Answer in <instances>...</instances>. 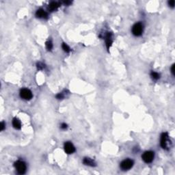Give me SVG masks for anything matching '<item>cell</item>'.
<instances>
[{
  "label": "cell",
  "mask_w": 175,
  "mask_h": 175,
  "mask_svg": "<svg viewBox=\"0 0 175 175\" xmlns=\"http://www.w3.org/2000/svg\"><path fill=\"white\" fill-rule=\"evenodd\" d=\"M168 4H169V6H170V7L173 8L174 6H175V1H174V0H172V1H170L168 2Z\"/></svg>",
  "instance_id": "obj_18"
},
{
  "label": "cell",
  "mask_w": 175,
  "mask_h": 175,
  "mask_svg": "<svg viewBox=\"0 0 175 175\" xmlns=\"http://www.w3.org/2000/svg\"><path fill=\"white\" fill-rule=\"evenodd\" d=\"M20 95H21V98H23V99H26V100H30L31 98H32V92L28 89H26V88L22 89L20 92Z\"/></svg>",
  "instance_id": "obj_6"
},
{
  "label": "cell",
  "mask_w": 175,
  "mask_h": 175,
  "mask_svg": "<svg viewBox=\"0 0 175 175\" xmlns=\"http://www.w3.org/2000/svg\"><path fill=\"white\" fill-rule=\"evenodd\" d=\"M105 40H106V44H107V47L109 49L110 45L112 43V36H111V34L108 33L105 36Z\"/></svg>",
  "instance_id": "obj_11"
},
{
  "label": "cell",
  "mask_w": 175,
  "mask_h": 175,
  "mask_svg": "<svg viewBox=\"0 0 175 175\" xmlns=\"http://www.w3.org/2000/svg\"><path fill=\"white\" fill-rule=\"evenodd\" d=\"M12 124L14 126V127L17 129H20L21 128V122L20 120H18V118H15L12 120Z\"/></svg>",
  "instance_id": "obj_10"
},
{
  "label": "cell",
  "mask_w": 175,
  "mask_h": 175,
  "mask_svg": "<svg viewBox=\"0 0 175 175\" xmlns=\"http://www.w3.org/2000/svg\"><path fill=\"white\" fill-rule=\"evenodd\" d=\"M62 49H64V51H65V52H66V53H69V52H70V47L66 43L62 44Z\"/></svg>",
  "instance_id": "obj_13"
},
{
  "label": "cell",
  "mask_w": 175,
  "mask_h": 175,
  "mask_svg": "<svg viewBox=\"0 0 175 175\" xmlns=\"http://www.w3.org/2000/svg\"><path fill=\"white\" fill-rule=\"evenodd\" d=\"M61 128L63 129H66L67 128V124L66 123H62V125H61Z\"/></svg>",
  "instance_id": "obj_20"
},
{
  "label": "cell",
  "mask_w": 175,
  "mask_h": 175,
  "mask_svg": "<svg viewBox=\"0 0 175 175\" xmlns=\"http://www.w3.org/2000/svg\"><path fill=\"white\" fill-rule=\"evenodd\" d=\"M150 75H151L153 79H155V80H157V79H158L159 78V74L155 73V72H152L151 74H150Z\"/></svg>",
  "instance_id": "obj_14"
},
{
  "label": "cell",
  "mask_w": 175,
  "mask_h": 175,
  "mask_svg": "<svg viewBox=\"0 0 175 175\" xmlns=\"http://www.w3.org/2000/svg\"><path fill=\"white\" fill-rule=\"evenodd\" d=\"M133 161L131 159H125L120 164V167L122 170H127L133 167Z\"/></svg>",
  "instance_id": "obj_5"
},
{
  "label": "cell",
  "mask_w": 175,
  "mask_h": 175,
  "mask_svg": "<svg viewBox=\"0 0 175 175\" xmlns=\"http://www.w3.org/2000/svg\"><path fill=\"white\" fill-rule=\"evenodd\" d=\"M142 32H143V26L142 25V23H138L133 26L132 33L133 35H135L136 36H139L142 34Z\"/></svg>",
  "instance_id": "obj_3"
},
{
  "label": "cell",
  "mask_w": 175,
  "mask_h": 175,
  "mask_svg": "<svg viewBox=\"0 0 175 175\" xmlns=\"http://www.w3.org/2000/svg\"><path fill=\"white\" fill-rule=\"evenodd\" d=\"M36 16L38 18H47V14L45 11L43 9H39L36 12Z\"/></svg>",
  "instance_id": "obj_8"
},
{
  "label": "cell",
  "mask_w": 175,
  "mask_h": 175,
  "mask_svg": "<svg viewBox=\"0 0 175 175\" xmlns=\"http://www.w3.org/2000/svg\"><path fill=\"white\" fill-rule=\"evenodd\" d=\"M46 47L47 49L48 50H51L52 47H53V44L51 41H47L46 43Z\"/></svg>",
  "instance_id": "obj_15"
},
{
  "label": "cell",
  "mask_w": 175,
  "mask_h": 175,
  "mask_svg": "<svg viewBox=\"0 0 175 175\" xmlns=\"http://www.w3.org/2000/svg\"><path fill=\"white\" fill-rule=\"evenodd\" d=\"M171 72L173 74V75H175V64H173L171 68Z\"/></svg>",
  "instance_id": "obj_21"
},
{
  "label": "cell",
  "mask_w": 175,
  "mask_h": 175,
  "mask_svg": "<svg viewBox=\"0 0 175 175\" xmlns=\"http://www.w3.org/2000/svg\"><path fill=\"white\" fill-rule=\"evenodd\" d=\"M37 68L39 70L43 69L44 68V65L43 63H41V62H38V63L37 64Z\"/></svg>",
  "instance_id": "obj_16"
},
{
  "label": "cell",
  "mask_w": 175,
  "mask_h": 175,
  "mask_svg": "<svg viewBox=\"0 0 175 175\" xmlns=\"http://www.w3.org/2000/svg\"><path fill=\"white\" fill-rule=\"evenodd\" d=\"M64 96H65V95H64V94L63 92L59 93L58 95H57V96H56V98H58V99H62V98H64Z\"/></svg>",
  "instance_id": "obj_17"
},
{
  "label": "cell",
  "mask_w": 175,
  "mask_h": 175,
  "mask_svg": "<svg viewBox=\"0 0 175 175\" xmlns=\"http://www.w3.org/2000/svg\"><path fill=\"white\" fill-rule=\"evenodd\" d=\"M0 129H1V131H3L4 129V128H5V124H4V122H1V127H0Z\"/></svg>",
  "instance_id": "obj_19"
},
{
  "label": "cell",
  "mask_w": 175,
  "mask_h": 175,
  "mask_svg": "<svg viewBox=\"0 0 175 175\" xmlns=\"http://www.w3.org/2000/svg\"><path fill=\"white\" fill-rule=\"evenodd\" d=\"M59 7V4L57 2H51L50 5H49V8L51 10H56Z\"/></svg>",
  "instance_id": "obj_12"
},
{
  "label": "cell",
  "mask_w": 175,
  "mask_h": 175,
  "mask_svg": "<svg viewBox=\"0 0 175 175\" xmlns=\"http://www.w3.org/2000/svg\"><path fill=\"white\" fill-rule=\"evenodd\" d=\"M161 146L164 149L168 150L171 147V142L167 133H164L161 136Z\"/></svg>",
  "instance_id": "obj_1"
},
{
  "label": "cell",
  "mask_w": 175,
  "mask_h": 175,
  "mask_svg": "<svg viewBox=\"0 0 175 175\" xmlns=\"http://www.w3.org/2000/svg\"><path fill=\"white\" fill-rule=\"evenodd\" d=\"M64 150L68 154H72L75 152V149L71 142H67L64 144Z\"/></svg>",
  "instance_id": "obj_7"
},
{
  "label": "cell",
  "mask_w": 175,
  "mask_h": 175,
  "mask_svg": "<svg viewBox=\"0 0 175 175\" xmlns=\"http://www.w3.org/2000/svg\"><path fill=\"white\" fill-rule=\"evenodd\" d=\"M15 167L18 174L23 175V174H24V173L26 172V165L23 161H17V162H15Z\"/></svg>",
  "instance_id": "obj_2"
},
{
  "label": "cell",
  "mask_w": 175,
  "mask_h": 175,
  "mask_svg": "<svg viewBox=\"0 0 175 175\" xmlns=\"http://www.w3.org/2000/svg\"><path fill=\"white\" fill-rule=\"evenodd\" d=\"M83 162H84V164H85V165L90 166H96V163H95V161L92 160V159L88 158V157L84 158Z\"/></svg>",
  "instance_id": "obj_9"
},
{
  "label": "cell",
  "mask_w": 175,
  "mask_h": 175,
  "mask_svg": "<svg viewBox=\"0 0 175 175\" xmlns=\"http://www.w3.org/2000/svg\"><path fill=\"white\" fill-rule=\"evenodd\" d=\"M142 159L146 163H150L154 159V153L152 151H146L142 155Z\"/></svg>",
  "instance_id": "obj_4"
}]
</instances>
